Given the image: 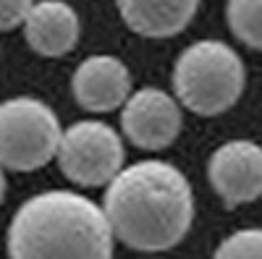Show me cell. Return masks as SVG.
Listing matches in <instances>:
<instances>
[{
	"mask_svg": "<svg viewBox=\"0 0 262 259\" xmlns=\"http://www.w3.org/2000/svg\"><path fill=\"white\" fill-rule=\"evenodd\" d=\"M102 209L121 244L160 254L179 246L191 230L194 191L176 165L139 160L107 183Z\"/></svg>",
	"mask_w": 262,
	"mask_h": 259,
	"instance_id": "cell-1",
	"label": "cell"
},
{
	"mask_svg": "<svg viewBox=\"0 0 262 259\" xmlns=\"http://www.w3.org/2000/svg\"><path fill=\"white\" fill-rule=\"evenodd\" d=\"M116 233L102 207L76 191L29 197L8 225L11 259H113Z\"/></svg>",
	"mask_w": 262,
	"mask_h": 259,
	"instance_id": "cell-2",
	"label": "cell"
},
{
	"mask_svg": "<svg viewBox=\"0 0 262 259\" xmlns=\"http://www.w3.org/2000/svg\"><path fill=\"white\" fill-rule=\"evenodd\" d=\"M244 81L242 58L221 39L191 42L173 66L176 100L196 115H221L231 110L244 92Z\"/></svg>",
	"mask_w": 262,
	"mask_h": 259,
	"instance_id": "cell-3",
	"label": "cell"
},
{
	"mask_svg": "<svg viewBox=\"0 0 262 259\" xmlns=\"http://www.w3.org/2000/svg\"><path fill=\"white\" fill-rule=\"evenodd\" d=\"M63 128L37 97H11L0 102V165L16 173H32L48 165L60 147Z\"/></svg>",
	"mask_w": 262,
	"mask_h": 259,
	"instance_id": "cell-4",
	"label": "cell"
},
{
	"mask_svg": "<svg viewBox=\"0 0 262 259\" xmlns=\"http://www.w3.org/2000/svg\"><path fill=\"white\" fill-rule=\"evenodd\" d=\"M58 165L76 186H107L126 162V147L118 131L100 121H76L63 131Z\"/></svg>",
	"mask_w": 262,
	"mask_h": 259,
	"instance_id": "cell-5",
	"label": "cell"
},
{
	"mask_svg": "<svg viewBox=\"0 0 262 259\" xmlns=\"http://www.w3.org/2000/svg\"><path fill=\"white\" fill-rule=\"evenodd\" d=\"M181 107L168 92L158 86H144L134 92L123 110H121V128L126 139L139 149H158L170 147L181 134Z\"/></svg>",
	"mask_w": 262,
	"mask_h": 259,
	"instance_id": "cell-6",
	"label": "cell"
},
{
	"mask_svg": "<svg viewBox=\"0 0 262 259\" xmlns=\"http://www.w3.org/2000/svg\"><path fill=\"white\" fill-rule=\"evenodd\" d=\"M207 178L226 207L262 197V147L249 139L226 142L210 155Z\"/></svg>",
	"mask_w": 262,
	"mask_h": 259,
	"instance_id": "cell-7",
	"label": "cell"
},
{
	"mask_svg": "<svg viewBox=\"0 0 262 259\" xmlns=\"http://www.w3.org/2000/svg\"><path fill=\"white\" fill-rule=\"evenodd\" d=\"M76 102L90 113H111L131 97V74L116 55H90L71 76Z\"/></svg>",
	"mask_w": 262,
	"mask_h": 259,
	"instance_id": "cell-8",
	"label": "cell"
},
{
	"mask_svg": "<svg viewBox=\"0 0 262 259\" xmlns=\"http://www.w3.org/2000/svg\"><path fill=\"white\" fill-rule=\"evenodd\" d=\"M29 48L45 58H60L79 42V16L63 0H39L24 21Z\"/></svg>",
	"mask_w": 262,
	"mask_h": 259,
	"instance_id": "cell-9",
	"label": "cell"
},
{
	"mask_svg": "<svg viewBox=\"0 0 262 259\" xmlns=\"http://www.w3.org/2000/svg\"><path fill=\"white\" fill-rule=\"evenodd\" d=\"M118 13L131 32L149 39L176 37L189 27L200 0H116Z\"/></svg>",
	"mask_w": 262,
	"mask_h": 259,
	"instance_id": "cell-10",
	"label": "cell"
},
{
	"mask_svg": "<svg viewBox=\"0 0 262 259\" xmlns=\"http://www.w3.org/2000/svg\"><path fill=\"white\" fill-rule=\"evenodd\" d=\"M226 18L238 42L252 50H262V0H228Z\"/></svg>",
	"mask_w": 262,
	"mask_h": 259,
	"instance_id": "cell-11",
	"label": "cell"
},
{
	"mask_svg": "<svg viewBox=\"0 0 262 259\" xmlns=\"http://www.w3.org/2000/svg\"><path fill=\"white\" fill-rule=\"evenodd\" d=\"M212 259H262V228H242L217 244Z\"/></svg>",
	"mask_w": 262,
	"mask_h": 259,
	"instance_id": "cell-12",
	"label": "cell"
},
{
	"mask_svg": "<svg viewBox=\"0 0 262 259\" xmlns=\"http://www.w3.org/2000/svg\"><path fill=\"white\" fill-rule=\"evenodd\" d=\"M34 0H0V32H11L27 21Z\"/></svg>",
	"mask_w": 262,
	"mask_h": 259,
	"instance_id": "cell-13",
	"label": "cell"
},
{
	"mask_svg": "<svg viewBox=\"0 0 262 259\" xmlns=\"http://www.w3.org/2000/svg\"><path fill=\"white\" fill-rule=\"evenodd\" d=\"M6 197V176H3V165H0V204H3Z\"/></svg>",
	"mask_w": 262,
	"mask_h": 259,
	"instance_id": "cell-14",
	"label": "cell"
}]
</instances>
